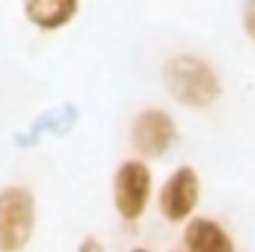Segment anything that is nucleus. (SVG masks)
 <instances>
[{"instance_id": "obj_1", "label": "nucleus", "mask_w": 255, "mask_h": 252, "mask_svg": "<svg viewBox=\"0 0 255 252\" xmlns=\"http://www.w3.org/2000/svg\"><path fill=\"white\" fill-rule=\"evenodd\" d=\"M163 86L175 104L187 110H208L223 98V80L211 60L199 54H175L163 63Z\"/></svg>"}, {"instance_id": "obj_2", "label": "nucleus", "mask_w": 255, "mask_h": 252, "mask_svg": "<svg viewBox=\"0 0 255 252\" xmlns=\"http://www.w3.org/2000/svg\"><path fill=\"white\" fill-rule=\"evenodd\" d=\"M36 196L30 187L9 184L0 190V252H24L36 235Z\"/></svg>"}, {"instance_id": "obj_3", "label": "nucleus", "mask_w": 255, "mask_h": 252, "mask_svg": "<svg viewBox=\"0 0 255 252\" xmlns=\"http://www.w3.org/2000/svg\"><path fill=\"white\" fill-rule=\"evenodd\" d=\"M154 196L151 166L139 157H128L113 172V208L125 223H139Z\"/></svg>"}, {"instance_id": "obj_4", "label": "nucleus", "mask_w": 255, "mask_h": 252, "mask_svg": "<svg viewBox=\"0 0 255 252\" xmlns=\"http://www.w3.org/2000/svg\"><path fill=\"white\" fill-rule=\"evenodd\" d=\"M199 199H202V178L190 163H181L166 175L163 187L157 190V211L166 223L187 226L196 217Z\"/></svg>"}, {"instance_id": "obj_5", "label": "nucleus", "mask_w": 255, "mask_h": 252, "mask_svg": "<svg viewBox=\"0 0 255 252\" xmlns=\"http://www.w3.org/2000/svg\"><path fill=\"white\" fill-rule=\"evenodd\" d=\"M178 142V125L172 113L160 107H145L133 116L130 122V148L136 151L139 160H157L172 151Z\"/></svg>"}, {"instance_id": "obj_6", "label": "nucleus", "mask_w": 255, "mask_h": 252, "mask_svg": "<svg viewBox=\"0 0 255 252\" xmlns=\"http://www.w3.org/2000/svg\"><path fill=\"white\" fill-rule=\"evenodd\" d=\"M181 252H238V247L220 220L193 217L181 232Z\"/></svg>"}, {"instance_id": "obj_7", "label": "nucleus", "mask_w": 255, "mask_h": 252, "mask_svg": "<svg viewBox=\"0 0 255 252\" xmlns=\"http://www.w3.org/2000/svg\"><path fill=\"white\" fill-rule=\"evenodd\" d=\"M77 6L80 0H24V15L36 30L57 33L74 21Z\"/></svg>"}, {"instance_id": "obj_8", "label": "nucleus", "mask_w": 255, "mask_h": 252, "mask_svg": "<svg viewBox=\"0 0 255 252\" xmlns=\"http://www.w3.org/2000/svg\"><path fill=\"white\" fill-rule=\"evenodd\" d=\"M241 24H244L247 39L255 45V0H244L241 3Z\"/></svg>"}, {"instance_id": "obj_9", "label": "nucleus", "mask_w": 255, "mask_h": 252, "mask_svg": "<svg viewBox=\"0 0 255 252\" xmlns=\"http://www.w3.org/2000/svg\"><path fill=\"white\" fill-rule=\"evenodd\" d=\"M74 252H107V250H104V244H101L98 238H92V235H89V238H83V241L77 244V250H74Z\"/></svg>"}, {"instance_id": "obj_10", "label": "nucleus", "mask_w": 255, "mask_h": 252, "mask_svg": "<svg viewBox=\"0 0 255 252\" xmlns=\"http://www.w3.org/2000/svg\"><path fill=\"white\" fill-rule=\"evenodd\" d=\"M130 252H151V250H145V247H133Z\"/></svg>"}]
</instances>
